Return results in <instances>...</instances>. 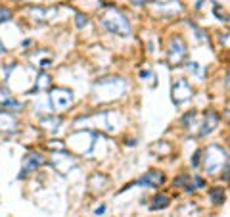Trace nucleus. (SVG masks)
I'll use <instances>...</instances> for the list:
<instances>
[{
	"mask_svg": "<svg viewBox=\"0 0 230 217\" xmlns=\"http://www.w3.org/2000/svg\"><path fill=\"white\" fill-rule=\"evenodd\" d=\"M102 25L111 33H117V35H131V23L128 19L125 17V13H121L117 8H109V12H106L102 16Z\"/></svg>",
	"mask_w": 230,
	"mask_h": 217,
	"instance_id": "nucleus-1",
	"label": "nucleus"
},
{
	"mask_svg": "<svg viewBox=\"0 0 230 217\" xmlns=\"http://www.w3.org/2000/svg\"><path fill=\"white\" fill-rule=\"evenodd\" d=\"M71 100H73V94L67 89H56V90L50 92V106H52L54 112L63 110L65 106L71 104Z\"/></svg>",
	"mask_w": 230,
	"mask_h": 217,
	"instance_id": "nucleus-2",
	"label": "nucleus"
},
{
	"mask_svg": "<svg viewBox=\"0 0 230 217\" xmlns=\"http://www.w3.org/2000/svg\"><path fill=\"white\" fill-rule=\"evenodd\" d=\"M172 94H175V102L176 104H184L186 100L192 98V86L188 85L186 79H178L176 85L172 86Z\"/></svg>",
	"mask_w": 230,
	"mask_h": 217,
	"instance_id": "nucleus-3",
	"label": "nucleus"
},
{
	"mask_svg": "<svg viewBox=\"0 0 230 217\" xmlns=\"http://www.w3.org/2000/svg\"><path fill=\"white\" fill-rule=\"evenodd\" d=\"M165 183V175L161 171H150V173H146L142 179H138L136 181V185H146V186H150V188H159V186Z\"/></svg>",
	"mask_w": 230,
	"mask_h": 217,
	"instance_id": "nucleus-4",
	"label": "nucleus"
},
{
	"mask_svg": "<svg viewBox=\"0 0 230 217\" xmlns=\"http://www.w3.org/2000/svg\"><path fill=\"white\" fill-rule=\"evenodd\" d=\"M152 202H154V204L150 206L152 209H161V207H167V206H169V196H167V194H157V196H155Z\"/></svg>",
	"mask_w": 230,
	"mask_h": 217,
	"instance_id": "nucleus-5",
	"label": "nucleus"
},
{
	"mask_svg": "<svg viewBox=\"0 0 230 217\" xmlns=\"http://www.w3.org/2000/svg\"><path fill=\"white\" fill-rule=\"evenodd\" d=\"M209 196L213 200V204H222L224 202V192H222V188H213L209 192Z\"/></svg>",
	"mask_w": 230,
	"mask_h": 217,
	"instance_id": "nucleus-6",
	"label": "nucleus"
},
{
	"mask_svg": "<svg viewBox=\"0 0 230 217\" xmlns=\"http://www.w3.org/2000/svg\"><path fill=\"white\" fill-rule=\"evenodd\" d=\"M77 27L79 29H83L84 25H88V17H86V16H83V13H77Z\"/></svg>",
	"mask_w": 230,
	"mask_h": 217,
	"instance_id": "nucleus-7",
	"label": "nucleus"
},
{
	"mask_svg": "<svg viewBox=\"0 0 230 217\" xmlns=\"http://www.w3.org/2000/svg\"><path fill=\"white\" fill-rule=\"evenodd\" d=\"M10 17H12V12L10 10H6V8L0 10V21H6V19H10Z\"/></svg>",
	"mask_w": 230,
	"mask_h": 217,
	"instance_id": "nucleus-8",
	"label": "nucleus"
},
{
	"mask_svg": "<svg viewBox=\"0 0 230 217\" xmlns=\"http://www.w3.org/2000/svg\"><path fill=\"white\" fill-rule=\"evenodd\" d=\"M186 183H188V177H178V179L172 181V185H175V186H182V185H186Z\"/></svg>",
	"mask_w": 230,
	"mask_h": 217,
	"instance_id": "nucleus-9",
	"label": "nucleus"
},
{
	"mask_svg": "<svg viewBox=\"0 0 230 217\" xmlns=\"http://www.w3.org/2000/svg\"><path fill=\"white\" fill-rule=\"evenodd\" d=\"M199 156H201V150H198L196 154H194V158H192V165H194V167L199 163Z\"/></svg>",
	"mask_w": 230,
	"mask_h": 217,
	"instance_id": "nucleus-10",
	"label": "nucleus"
},
{
	"mask_svg": "<svg viewBox=\"0 0 230 217\" xmlns=\"http://www.w3.org/2000/svg\"><path fill=\"white\" fill-rule=\"evenodd\" d=\"M104 211H106V206H100V207H96V209H94V213H96V215H102Z\"/></svg>",
	"mask_w": 230,
	"mask_h": 217,
	"instance_id": "nucleus-11",
	"label": "nucleus"
},
{
	"mask_svg": "<svg viewBox=\"0 0 230 217\" xmlns=\"http://www.w3.org/2000/svg\"><path fill=\"white\" fill-rule=\"evenodd\" d=\"M196 185H198V186H205V183H203V179H199V177H196Z\"/></svg>",
	"mask_w": 230,
	"mask_h": 217,
	"instance_id": "nucleus-12",
	"label": "nucleus"
},
{
	"mask_svg": "<svg viewBox=\"0 0 230 217\" xmlns=\"http://www.w3.org/2000/svg\"><path fill=\"white\" fill-rule=\"evenodd\" d=\"M0 50H4V48H2V44H0Z\"/></svg>",
	"mask_w": 230,
	"mask_h": 217,
	"instance_id": "nucleus-13",
	"label": "nucleus"
}]
</instances>
